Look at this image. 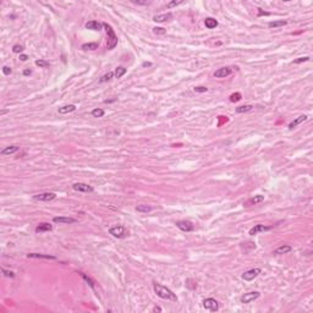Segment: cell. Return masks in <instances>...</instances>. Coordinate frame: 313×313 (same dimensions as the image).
<instances>
[{"label": "cell", "mask_w": 313, "mask_h": 313, "mask_svg": "<svg viewBox=\"0 0 313 313\" xmlns=\"http://www.w3.org/2000/svg\"><path fill=\"white\" fill-rule=\"evenodd\" d=\"M241 98H242L241 93H234V94H231V96H230V101H231L232 103H236V102L241 101Z\"/></svg>", "instance_id": "4dcf8cb0"}, {"label": "cell", "mask_w": 313, "mask_h": 313, "mask_svg": "<svg viewBox=\"0 0 313 313\" xmlns=\"http://www.w3.org/2000/svg\"><path fill=\"white\" fill-rule=\"evenodd\" d=\"M28 258H42V259H56V257L54 256H49V254H40V253H29L27 254Z\"/></svg>", "instance_id": "ffe728a7"}, {"label": "cell", "mask_w": 313, "mask_h": 313, "mask_svg": "<svg viewBox=\"0 0 313 313\" xmlns=\"http://www.w3.org/2000/svg\"><path fill=\"white\" fill-rule=\"evenodd\" d=\"M186 286L189 288V289H196L197 288V283L195 281V280H192V279H187L186 280Z\"/></svg>", "instance_id": "1f68e13d"}, {"label": "cell", "mask_w": 313, "mask_h": 313, "mask_svg": "<svg viewBox=\"0 0 313 313\" xmlns=\"http://www.w3.org/2000/svg\"><path fill=\"white\" fill-rule=\"evenodd\" d=\"M72 189L75 191H78V192H86V193H91L94 191V189L88 185V184H85V182H76L72 185Z\"/></svg>", "instance_id": "5b68a950"}, {"label": "cell", "mask_w": 313, "mask_h": 313, "mask_svg": "<svg viewBox=\"0 0 313 313\" xmlns=\"http://www.w3.org/2000/svg\"><path fill=\"white\" fill-rule=\"evenodd\" d=\"M203 307H204L206 310L210 311V312H216V311L219 310V302H218L216 300L209 297V299H206V300L203 301Z\"/></svg>", "instance_id": "277c9868"}, {"label": "cell", "mask_w": 313, "mask_h": 313, "mask_svg": "<svg viewBox=\"0 0 313 313\" xmlns=\"http://www.w3.org/2000/svg\"><path fill=\"white\" fill-rule=\"evenodd\" d=\"M207 91H208V88H207V87H204V86L195 87V92H196V93H206Z\"/></svg>", "instance_id": "836d02e7"}, {"label": "cell", "mask_w": 313, "mask_h": 313, "mask_svg": "<svg viewBox=\"0 0 313 313\" xmlns=\"http://www.w3.org/2000/svg\"><path fill=\"white\" fill-rule=\"evenodd\" d=\"M80 274H81V277H82V278H83V279H85V280L88 283V285H90L92 289H94V281H93V280H92L90 277H87L85 273H80Z\"/></svg>", "instance_id": "f546056e"}, {"label": "cell", "mask_w": 313, "mask_h": 313, "mask_svg": "<svg viewBox=\"0 0 313 313\" xmlns=\"http://www.w3.org/2000/svg\"><path fill=\"white\" fill-rule=\"evenodd\" d=\"M125 74H126V69H125V67H122V66H119V67L115 70V76H116V78L122 77Z\"/></svg>", "instance_id": "83f0119b"}, {"label": "cell", "mask_w": 313, "mask_h": 313, "mask_svg": "<svg viewBox=\"0 0 313 313\" xmlns=\"http://www.w3.org/2000/svg\"><path fill=\"white\" fill-rule=\"evenodd\" d=\"M20 60H21V61H27V60H28V56L25 55V54H21V55H20Z\"/></svg>", "instance_id": "b9f144b4"}, {"label": "cell", "mask_w": 313, "mask_h": 313, "mask_svg": "<svg viewBox=\"0 0 313 313\" xmlns=\"http://www.w3.org/2000/svg\"><path fill=\"white\" fill-rule=\"evenodd\" d=\"M173 18V13L171 12H166V13H162V15H155L153 17V20L155 22H166L169 20Z\"/></svg>", "instance_id": "7c38bea8"}, {"label": "cell", "mask_w": 313, "mask_h": 313, "mask_svg": "<svg viewBox=\"0 0 313 313\" xmlns=\"http://www.w3.org/2000/svg\"><path fill=\"white\" fill-rule=\"evenodd\" d=\"M204 25H206L207 28L212 29V28H215V27L218 26V21H216L215 18H213V17H207V18L204 20Z\"/></svg>", "instance_id": "603a6c76"}, {"label": "cell", "mask_w": 313, "mask_h": 313, "mask_svg": "<svg viewBox=\"0 0 313 313\" xmlns=\"http://www.w3.org/2000/svg\"><path fill=\"white\" fill-rule=\"evenodd\" d=\"M151 65H152L151 63H143V64H142V66H143V67H147V66H151Z\"/></svg>", "instance_id": "f6af8a7d"}, {"label": "cell", "mask_w": 313, "mask_h": 313, "mask_svg": "<svg viewBox=\"0 0 313 313\" xmlns=\"http://www.w3.org/2000/svg\"><path fill=\"white\" fill-rule=\"evenodd\" d=\"M152 209H153V207L147 206V204H139V206L136 207V210L139 212V213H148V212H151Z\"/></svg>", "instance_id": "484cf974"}, {"label": "cell", "mask_w": 313, "mask_h": 313, "mask_svg": "<svg viewBox=\"0 0 313 313\" xmlns=\"http://www.w3.org/2000/svg\"><path fill=\"white\" fill-rule=\"evenodd\" d=\"M102 26H103V23H99L98 21H94V20L88 21L86 23V28L87 29H92V31H99L102 28Z\"/></svg>", "instance_id": "2e32d148"}, {"label": "cell", "mask_w": 313, "mask_h": 313, "mask_svg": "<svg viewBox=\"0 0 313 313\" xmlns=\"http://www.w3.org/2000/svg\"><path fill=\"white\" fill-rule=\"evenodd\" d=\"M288 23V21L285 20H278V21H272L268 23L269 28H278V27H284Z\"/></svg>", "instance_id": "7402d4cb"}, {"label": "cell", "mask_w": 313, "mask_h": 313, "mask_svg": "<svg viewBox=\"0 0 313 313\" xmlns=\"http://www.w3.org/2000/svg\"><path fill=\"white\" fill-rule=\"evenodd\" d=\"M153 32H154L155 34H165V33H166V31H165L164 28H162V27H154V28H153Z\"/></svg>", "instance_id": "d590c367"}, {"label": "cell", "mask_w": 313, "mask_h": 313, "mask_svg": "<svg viewBox=\"0 0 313 313\" xmlns=\"http://www.w3.org/2000/svg\"><path fill=\"white\" fill-rule=\"evenodd\" d=\"M1 272H2V274H4L5 277H7V278H13V277H15V273H13V272L6 270L5 268H1Z\"/></svg>", "instance_id": "e575fe53"}, {"label": "cell", "mask_w": 313, "mask_h": 313, "mask_svg": "<svg viewBox=\"0 0 313 313\" xmlns=\"http://www.w3.org/2000/svg\"><path fill=\"white\" fill-rule=\"evenodd\" d=\"M259 296H261V294L258 291H252V292H247V294L242 295L240 297V301H241V303H250V302L257 300Z\"/></svg>", "instance_id": "8992f818"}, {"label": "cell", "mask_w": 313, "mask_h": 313, "mask_svg": "<svg viewBox=\"0 0 313 313\" xmlns=\"http://www.w3.org/2000/svg\"><path fill=\"white\" fill-rule=\"evenodd\" d=\"M54 223H59V224H74L76 220L74 218H69V216H55L53 219Z\"/></svg>", "instance_id": "4fadbf2b"}, {"label": "cell", "mask_w": 313, "mask_h": 313, "mask_svg": "<svg viewBox=\"0 0 313 313\" xmlns=\"http://www.w3.org/2000/svg\"><path fill=\"white\" fill-rule=\"evenodd\" d=\"M272 227L270 226H265V225H263V224H257V225H254L251 230H250V235L251 236H254V235H257V234H259V232H264V231H269Z\"/></svg>", "instance_id": "30bf717a"}, {"label": "cell", "mask_w": 313, "mask_h": 313, "mask_svg": "<svg viewBox=\"0 0 313 313\" xmlns=\"http://www.w3.org/2000/svg\"><path fill=\"white\" fill-rule=\"evenodd\" d=\"M11 72H12L11 67H9V66H4V67H2V74H4V75L7 76V75H10Z\"/></svg>", "instance_id": "ab89813d"}, {"label": "cell", "mask_w": 313, "mask_h": 313, "mask_svg": "<svg viewBox=\"0 0 313 313\" xmlns=\"http://www.w3.org/2000/svg\"><path fill=\"white\" fill-rule=\"evenodd\" d=\"M98 47H99L98 43H86V44H82L81 48L83 50H96V49H98Z\"/></svg>", "instance_id": "cb8c5ba5"}, {"label": "cell", "mask_w": 313, "mask_h": 313, "mask_svg": "<svg viewBox=\"0 0 313 313\" xmlns=\"http://www.w3.org/2000/svg\"><path fill=\"white\" fill-rule=\"evenodd\" d=\"M133 4H138V5H148V1H138V0H132Z\"/></svg>", "instance_id": "60d3db41"}, {"label": "cell", "mask_w": 313, "mask_h": 313, "mask_svg": "<svg viewBox=\"0 0 313 313\" xmlns=\"http://www.w3.org/2000/svg\"><path fill=\"white\" fill-rule=\"evenodd\" d=\"M264 201V196H261V195H257L252 198H250L245 204L246 206H253V204H258V203H262Z\"/></svg>", "instance_id": "e0dca14e"}, {"label": "cell", "mask_w": 313, "mask_h": 313, "mask_svg": "<svg viewBox=\"0 0 313 313\" xmlns=\"http://www.w3.org/2000/svg\"><path fill=\"white\" fill-rule=\"evenodd\" d=\"M18 149H20V148H18L17 146H9V147H6V148H4V149L1 151V155H10V154H13V153H16Z\"/></svg>", "instance_id": "d6986e66"}, {"label": "cell", "mask_w": 313, "mask_h": 313, "mask_svg": "<svg viewBox=\"0 0 313 313\" xmlns=\"http://www.w3.org/2000/svg\"><path fill=\"white\" fill-rule=\"evenodd\" d=\"M307 119H308V117H307L306 115H300L299 117H296V119H295L294 121H291V122L289 124V128H290V130L295 128L296 126H299L300 124H302V122H303V121H306Z\"/></svg>", "instance_id": "5bb4252c"}, {"label": "cell", "mask_w": 313, "mask_h": 313, "mask_svg": "<svg viewBox=\"0 0 313 313\" xmlns=\"http://www.w3.org/2000/svg\"><path fill=\"white\" fill-rule=\"evenodd\" d=\"M114 75H115L114 72H108V74H105L104 76H102V77H101L99 82H101V83H103V82H106V81H110V80L114 77Z\"/></svg>", "instance_id": "f1b7e54d"}, {"label": "cell", "mask_w": 313, "mask_h": 313, "mask_svg": "<svg viewBox=\"0 0 313 313\" xmlns=\"http://www.w3.org/2000/svg\"><path fill=\"white\" fill-rule=\"evenodd\" d=\"M252 109H253V106H252V105H242V106L236 108V113H237V114H243V113L251 111Z\"/></svg>", "instance_id": "d4e9b609"}, {"label": "cell", "mask_w": 313, "mask_h": 313, "mask_svg": "<svg viewBox=\"0 0 313 313\" xmlns=\"http://www.w3.org/2000/svg\"><path fill=\"white\" fill-rule=\"evenodd\" d=\"M22 50H23V47H22V45L16 44V45L12 47V52H13V53H21Z\"/></svg>", "instance_id": "f35d334b"}, {"label": "cell", "mask_w": 313, "mask_h": 313, "mask_svg": "<svg viewBox=\"0 0 313 313\" xmlns=\"http://www.w3.org/2000/svg\"><path fill=\"white\" fill-rule=\"evenodd\" d=\"M258 13H259V15H269V13H268V12H263V11H259V12H258Z\"/></svg>", "instance_id": "bcb514c9"}, {"label": "cell", "mask_w": 313, "mask_h": 313, "mask_svg": "<svg viewBox=\"0 0 313 313\" xmlns=\"http://www.w3.org/2000/svg\"><path fill=\"white\" fill-rule=\"evenodd\" d=\"M292 251V247L289 246V245H281L279 246L278 248L274 250V254H285V253H289Z\"/></svg>", "instance_id": "9a60e30c"}, {"label": "cell", "mask_w": 313, "mask_h": 313, "mask_svg": "<svg viewBox=\"0 0 313 313\" xmlns=\"http://www.w3.org/2000/svg\"><path fill=\"white\" fill-rule=\"evenodd\" d=\"M31 74H32V71H31L29 69H27V70L23 71V75H25V76H28V75H31Z\"/></svg>", "instance_id": "7bdbcfd3"}, {"label": "cell", "mask_w": 313, "mask_h": 313, "mask_svg": "<svg viewBox=\"0 0 313 313\" xmlns=\"http://www.w3.org/2000/svg\"><path fill=\"white\" fill-rule=\"evenodd\" d=\"M153 312H162V308H160V307H154V308H153Z\"/></svg>", "instance_id": "ee69618b"}, {"label": "cell", "mask_w": 313, "mask_h": 313, "mask_svg": "<svg viewBox=\"0 0 313 313\" xmlns=\"http://www.w3.org/2000/svg\"><path fill=\"white\" fill-rule=\"evenodd\" d=\"M180 4H182V0H179V1H170V2H168V4H166V7H168V9H170V7L177 6V5H180Z\"/></svg>", "instance_id": "74e56055"}, {"label": "cell", "mask_w": 313, "mask_h": 313, "mask_svg": "<svg viewBox=\"0 0 313 313\" xmlns=\"http://www.w3.org/2000/svg\"><path fill=\"white\" fill-rule=\"evenodd\" d=\"M52 229H53L52 224H49V223H40L36 227V232H45V231H50Z\"/></svg>", "instance_id": "ac0fdd59"}, {"label": "cell", "mask_w": 313, "mask_h": 313, "mask_svg": "<svg viewBox=\"0 0 313 313\" xmlns=\"http://www.w3.org/2000/svg\"><path fill=\"white\" fill-rule=\"evenodd\" d=\"M36 65L39 66V67H48V66H49V63H47V61L39 59V60H36Z\"/></svg>", "instance_id": "d6a6232c"}, {"label": "cell", "mask_w": 313, "mask_h": 313, "mask_svg": "<svg viewBox=\"0 0 313 313\" xmlns=\"http://www.w3.org/2000/svg\"><path fill=\"white\" fill-rule=\"evenodd\" d=\"M175 225H176L180 230H182V231H185V232H190V231H193V230H195L193 224H192L191 221H189V220H179V221H176Z\"/></svg>", "instance_id": "52a82bcc"}, {"label": "cell", "mask_w": 313, "mask_h": 313, "mask_svg": "<svg viewBox=\"0 0 313 313\" xmlns=\"http://www.w3.org/2000/svg\"><path fill=\"white\" fill-rule=\"evenodd\" d=\"M261 269L259 268H253V269H250V270H247V272H245L243 274H242V279L243 280H246V281H251V280H253L254 278H257L259 274H261Z\"/></svg>", "instance_id": "ba28073f"}, {"label": "cell", "mask_w": 313, "mask_h": 313, "mask_svg": "<svg viewBox=\"0 0 313 313\" xmlns=\"http://www.w3.org/2000/svg\"><path fill=\"white\" fill-rule=\"evenodd\" d=\"M55 198H56V195L53 193V192H45V193H39V195L34 196V200L42 201V202H50Z\"/></svg>", "instance_id": "9c48e42d"}, {"label": "cell", "mask_w": 313, "mask_h": 313, "mask_svg": "<svg viewBox=\"0 0 313 313\" xmlns=\"http://www.w3.org/2000/svg\"><path fill=\"white\" fill-rule=\"evenodd\" d=\"M76 110V106L74 104H69V105H64L61 108H59V113L60 114H69V113H72Z\"/></svg>", "instance_id": "44dd1931"}, {"label": "cell", "mask_w": 313, "mask_h": 313, "mask_svg": "<svg viewBox=\"0 0 313 313\" xmlns=\"http://www.w3.org/2000/svg\"><path fill=\"white\" fill-rule=\"evenodd\" d=\"M308 60H310L308 56H302V58H297L296 60H294V64H301V63H306Z\"/></svg>", "instance_id": "8d00e7d4"}, {"label": "cell", "mask_w": 313, "mask_h": 313, "mask_svg": "<svg viewBox=\"0 0 313 313\" xmlns=\"http://www.w3.org/2000/svg\"><path fill=\"white\" fill-rule=\"evenodd\" d=\"M103 27L105 28L106 34H108V49L111 50V49H114V48L117 45V37H116L114 29L111 28V26H109L108 23L104 22V23H103Z\"/></svg>", "instance_id": "7a4b0ae2"}, {"label": "cell", "mask_w": 313, "mask_h": 313, "mask_svg": "<svg viewBox=\"0 0 313 313\" xmlns=\"http://www.w3.org/2000/svg\"><path fill=\"white\" fill-rule=\"evenodd\" d=\"M104 110L103 109H99V108H96L92 110V116L93 117H103L104 116Z\"/></svg>", "instance_id": "4316f807"}, {"label": "cell", "mask_w": 313, "mask_h": 313, "mask_svg": "<svg viewBox=\"0 0 313 313\" xmlns=\"http://www.w3.org/2000/svg\"><path fill=\"white\" fill-rule=\"evenodd\" d=\"M231 74V69L230 67H220L214 72V77L216 78H224L226 76H229Z\"/></svg>", "instance_id": "8fae6325"}, {"label": "cell", "mask_w": 313, "mask_h": 313, "mask_svg": "<svg viewBox=\"0 0 313 313\" xmlns=\"http://www.w3.org/2000/svg\"><path fill=\"white\" fill-rule=\"evenodd\" d=\"M153 288H154V292L157 294V296H159L160 299H164V300H168V301H173V302H176L177 301V297L176 295L168 288L160 285V284H157V283H153Z\"/></svg>", "instance_id": "6da1fadb"}, {"label": "cell", "mask_w": 313, "mask_h": 313, "mask_svg": "<svg viewBox=\"0 0 313 313\" xmlns=\"http://www.w3.org/2000/svg\"><path fill=\"white\" fill-rule=\"evenodd\" d=\"M109 234H110V235H113L114 237L121 239V237L126 236L127 231H126V229H125L124 226H121V225H116V226H113V227H110V229H109Z\"/></svg>", "instance_id": "3957f363"}]
</instances>
